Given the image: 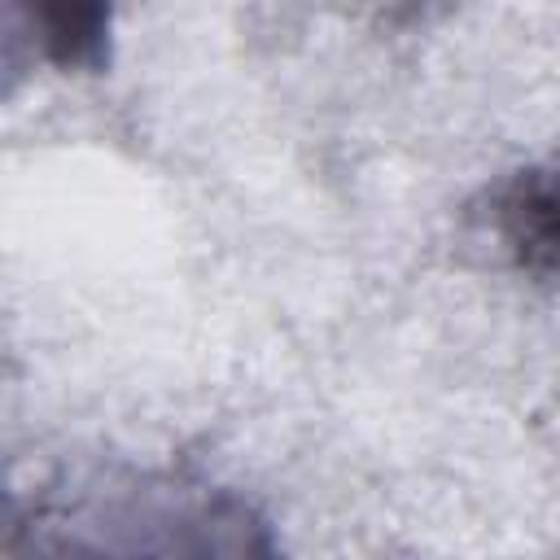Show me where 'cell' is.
I'll list each match as a JSON object with an SVG mask.
<instances>
[{"mask_svg": "<svg viewBox=\"0 0 560 560\" xmlns=\"http://www.w3.org/2000/svg\"><path fill=\"white\" fill-rule=\"evenodd\" d=\"M57 66H96L109 31V0H13Z\"/></svg>", "mask_w": 560, "mask_h": 560, "instance_id": "7a4b0ae2", "label": "cell"}, {"mask_svg": "<svg viewBox=\"0 0 560 560\" xmlns=\"http://www.w3.org/2000/svg\"><path fill=\"white\" fill-rule=\"evenodd\" d=\"M499 228L521 262L560 276V175H525L499 201Z\"/></svg>", "mask_w": 560, "mask_h": 560, "instance_id": "6da1fadb", "label": "cell"}]
</instances>
